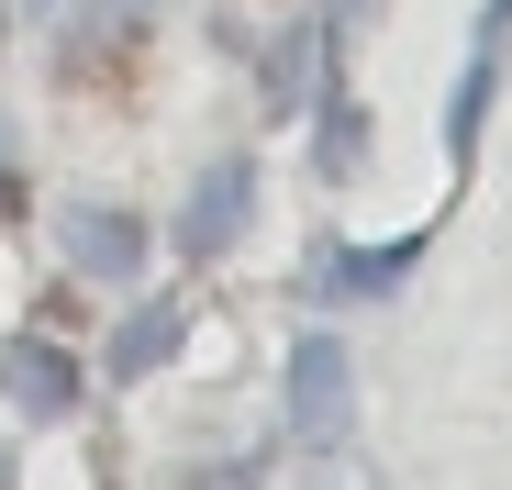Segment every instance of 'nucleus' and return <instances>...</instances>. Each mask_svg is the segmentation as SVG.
I'll return each instance as SVG.
<instances>
[{"label": "nucleus", "mask_w": 512, "mask_h": 490, "mask_svg": "<svg viewBox=\"0 0 512 490\" xmlns=\"http://www.w3.org/2000/svg\"><path fill=\"white\" fill-rule=\"evenodd\" d=\"M145 45H156V0H78L67 34H56V78L112 101V90H134Z\"/></svg>", "instance_id": "1"}, {"label": "nucleus", "mask_w": 512, "mask_h": 490, "mask_svg": "<svg viewBox=\"0 0 512 490\" xmlns=\"http://www.w3.org/2000/svg\"><path fill=\"white\" fill-rule=\"evenodd\" d=\"M346 424H357V357L334 335H301L290 346V435L323 457V446H346Z\"/></svg>", "instance_id": "2"}, {"label": "nucleus", "mask_w": 512, "mask_h": 490, "mask_svg": "<svg viewBox=\"0 0 512 490\" xmlns=\"http://www.w3.org/2000/svg\"><path fill=\"white\" fill-rule=\"evenodd\" d=\"M423 245H435V223H423V234H390V245H346V234H323L312 268H301V290H312V301H390V290L423 268Z\"/></svg>", "instance_id": "3"}, {"label": "nucleus", "mask_w": 512, "mask_h": 490, "mask_svg": "<svg viewBox=\"0 0 512 490\" xmlns=\"http://www.w3.org/2000/svg\"><path fill=\"white\" fill-rule=\"evenodd\" d=\"M0 401H12L23 424H67L78 413V357L56 335H12L0 346Z\"/></svg>", "instance_id": "4"}, {"label": "nucleus", "mask_w": 512, "mask_h": 490, "mask_svg": "<svg viewBox=\"0 0 512 490\" xmlns=\"http://www.w3.org/2000/svg\"><path fill=\"white\" fill-rule=\"evenodd\" d=\"M501 67H512V0H490V12H479L468 78H457V101H446V156H457V168L479 156V123H490V101H501Z\"/></svg>", "instance_id": "5"}, {"label": "nucleus", "mask_w": 512, "mask_h": 490, "mask_svg": "<svg viewBox=\"0 0 512 490\" xmlns=\"http://www.w3.org/2000/svg\"><path fill=\"white\" fill-rule=\"evenodd\" d=\"M245 212H256V168H245V156H212V168H201V190H190V212H179V257H223V245L245 234Z\"/></svg>", "instance_id": "6"}, {"label": "nucleus", "mask_w": 512, "mask_h": 490, "mask_svg": "<svg viewBox=\"0 0 512 490\" xmlns=\"http://www.w3.org/2000/svg\"><path fill=\"white\" fill-rule=\"evenodd\" d=\"M56 245H67V268H78V279H101V290H123V279L145 268V223L112 212V201H78V212L56 223Z\"/></svg>", "instance_id": "7"}, {"label": "nucleus", "mask_w": 512, "mask_h": 490, "mask_svg": "<svg viewBox=\"0 0 512 490\" xmlns=\"http://www.w3.org/2000/svg\"><path fill=\"white\" fill-rule=\"evenodd\" d=\"M179 346H190V301H179V290H156V301L123 323V335H112V357H101V368H112V379H156Z\"/></svg>", "instance_id": "8"}, {"label": "nucleus", "mask_w": 512, "mask_h": 490, "mask_svg": "<svg viewBox=\"0 0 512 490\" xmlns=\"http://www.w3.org/2000/svg\"><path fill=\"white\" fill-rule=\"evenodd\" d=\"M256 90H268V123H301V90H312V23H290L256 67Z\"/></svg>", "instance_id": "9"}, {"label": "nucleus", "mask_w": 512, "mask_h": 490, "mask_svg": "<svg viewBox=\"0 0 512 490\" xmlns=\"http://www.w3.org/2000/svg\"><path fill=\"white\" fill-rule=\"evenodd\" d=\"M301 490H379V468H357L346 446H323V457L301 468Z\"/></svg>", "instance_id": "10"}, {"label": "nucleus", "mask_w": 512, "mask_h": 490, "mask_svg": "<svg viewBox=\"0 0 512 490\" xmlns=\"http://www.w3.org/2000/svg\"><path fill=\"white\" fill-rule=\"evenodd\" d=\"M0 223H23V156H12V134H0Z\"/></svg>", "instance_id": "11"}, {"label": "nucleus", "mask_w": 512, "mask_h": 490, "mask_svg": "<svg viewBox=\"0 0 512 490\" xmlns=\"http://www.w3.org/2000/svg\"><path fill=\"white\" fill-rule=\"evenodd\" d=\"M0 490H12V457H0Z\"/></svg>", "instance_id": "12"}]
</instances>
